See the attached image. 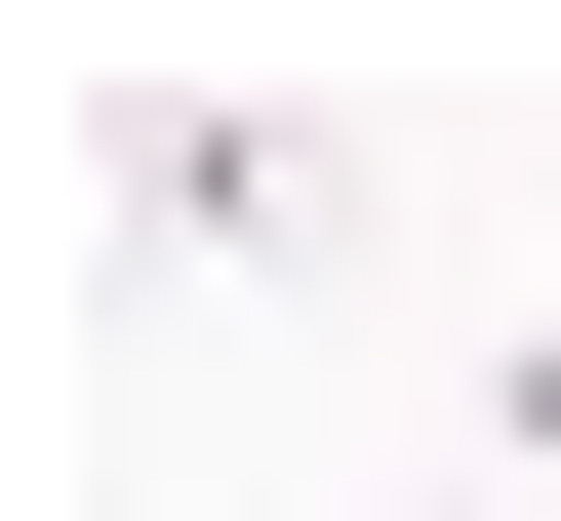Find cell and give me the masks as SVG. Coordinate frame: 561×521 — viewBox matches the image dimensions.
Listing matches in <instances>:
<instances>
[{
  "mask_svg": "<svg viewBox=\"0 0 561 521\" xmlns=\"http://www.w3.org/2000/svg\"><path fill=\"white\" fill-rule=\"evenodd\" d=\"M481 441H522V482H561V321H522V361H481Z\"/></svg>",
  "mask_w": 561,
  "mask_h": 521,
  "instance_id": "2",
  "label": "cell"
},
{
  "mask_svg": "<svg viewBox=\"0 0 561 521\" xmlns=\"http://www.w3.org/2000/svg\"><path fill=\"white\" fill-rule=\"evenodd\" d=\"M81 161H121V241H161V281H362V241H401L362 121H280V81H121Z\"/></svg>",
  "mask_w": 561,
  "mask_h": 521,
  "instance_id": "1",
  "label": "cell"
}]
</instances>
